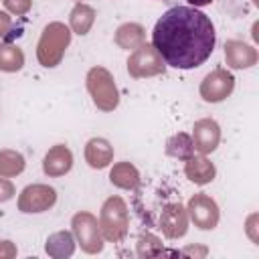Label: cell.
Instances as JSON below:
<instances>
[{
  "instance_id": "6da1fadb",
  "label": "cell",
  "mask_w": 259,
  "mask_h": 259,
  "mask_svg": "<svg viewBox=\"0 0 259 259\" xmlns=\"http://www.w3.org/2000/svg\"><path fill=\"white\" fill-rule=\"evenodd\" d=\"M214 42L217 32L210 18L194 6L166 10L152 30V47L160 59L184 71L200 67L210 57Z\"/></svg>"
},
{
  "instance_id": "7a4b0ae2",
  "label": "cell",
  "mask_w": 259,
  "mask_h": 259,
  "mask_svg": "<svg viewBox=\"0 0 259 259\" xmlns=\"http://www.w3.org/2000/svg\"><path fill=\"white\" fill-rule=\"evenodd\" d=\"M69 40H71L69 28L65 24H61V22H51L42 30V36H40L38 49H36V57H38L40 65L55 67L61 61V57H63Z\"/></svg>"
},
{
  "instance_id": "3957f363",
  "label": "cell",
  "mask_w": 259,
  "mask_h": 259,
  "mask_svg": "<svg viewBox=\"0 0 259 259\" xmlns=\"http://www.w3.org/2000/svg\"><path fill=\"white\" fill-rule=\"evenodd\" d=\"M87 89L99 109L111 111L117 105V89L113 85L111 75L103 67H93L87 73Z\"/></svg>"
},
{
  "instance_id": "277c9868",
  "label": "cell",
  "mask_w": 259,
  "mask_h": 259,
  "mask_svg": "<svg viewBox=\"0 0 259 259\" xmlns=\"http://www.w3.org/2000/svg\"><path fill=\"white\" fill-rule=\"evenodd\" d=\"M127 71L134 77H144V75H158L164 71L162 59L156 53L152 45H142L127 61Z\"/></svg>"
},
{
  "instance_id": "5b68a950",
  "label": "cell",
  "mask_w": 259,
  "mask_h": 259,
  "mask_svg": "<svg viewBox=\"0 0 259 259\" xmlns=\"http://www.w3.org/2000/svg\"><path fill=\"white\" fill-rule=\"evenodd\" d=\"M55 190L51 186H42V184H34V186H26L20 194L18 206L22 212H42L49 206L55 204Z\"/></svg>"
},
{
  "instance_id": "8992f818",
  "label": "cell",
  "mask_w": 259,
  "mask_h": 259,
  "mask_svg": "<svg viewBox=\"0 0 259 259\" xmlns=\"http://www.w3.org/2000/svg\"><path fill=\"white\" fill-rule=\"evenodd\" d=\"M233 85H235L233 75L223 69H217L204 77L200 85V95L204 101H221L233 91Z\"/></svg>"
},
{
  "instance_id": "52a82bcc",
  "label": "cell",
  "mask_w": 259,
  "mask_h": 259,
  "mask_svg": "<svg viewBox=\"0 0 259 259\" xmlns=\"http://www.w3.org/2000/svg\"><path fill=\"white\" fill-rule=\"evenodd\" d=\"M188 210H190L192 221H194L200 229H212V227L217 225V219H219L217 204H214L208 196L196 194V196L188 202Z\"/></svg>"
},
{
  "instance_id": "ba28073f",
  "label": "cell",
  "mask_w": 259,
  "mask_h": 259,
  "mask_svg": "<svg viewBox=\"0 0 259 259\" xmlns=\"http://www.w3.org/2000/svg\"><path fill=\"white\" fill-rule=\"evenodd\" d=\"M73 229H75L79 241L83 243V247L87 251H99L101 249L99 235H97V225H95V219L91 214H77L73 219Z\"/></svg>"
},
{
  "instance_id": "9c48e42d",
  "label": "cell",
  "mask_w": 259,
  "mask_h": 259,
  "mask_svg": "<svg viewBox=\"0 0 259 259\" xmlns=\"http://www.w3.org/2000/svg\"><path fill=\"white\" fill-rule=\"evenodd\" d=\"M194 148L202 154L212 152L219 144V125L212 119H200L194 123Z\"/></svg>"
},
{
  "instance_id": "30bf717a",
  "label": "cell",
  "mask_w": 259,
  "mask_h": 259,
  "mask_svg": "<svg viewBox=\"0 0 259 259\" xmlns=\"http://www.w3.org/2000/svg\"><path fill=\"white\" fill-rule=\"evenodd\" d=\"M71 162H73L71 152H69L65 146H57V148H53V150L45 156L42 168H45V172L51 174V176H61V174L69 172Z\"/></svg>"
},
{
  "instance_id": "8fae6325",
  "label": "cell",
  "mask_w": 259,
  "mask_h": 259,
  "mask_svg": "<svg viewBox=\"0 0 259 259\" xmlns=\"http://www.w3.org/2000/svg\"><path fill=\"white\" fill-rule=\"evenodd\" d=\"M117 221L127 223V219H125V204H123V200H121V198H117V196H115V198H109V200L103 204L101 225H103V229H105V235L109 233L111 225H117ZM117 229H119V233H121V235L125 233V227L117 225Z\"/></svg>"
},
{
  "instance_id": "7c38bea8",
  "label": "cell",
  "mask_w": 259,
  "mask_h": 259,
  "mask_svg": "<svg viewBox=\"0 0 259 259\" xmlns=\"http://www.w3.org/2000/svg\"><path fill=\"white\" fill-rule=\"evenodd\" d=\"M225 57L229 61L231 67L235 69H243V67H251L255 63V53L251 47L243 45V42H237V40H231L225 45Z\"/></svg>"
},
{
  "instance_id": "4fadbf2b",
  "label": "cell",
  "mask_w": 259,
  "mask_h": 259,
  "mask_svg": "<svg viewBox=\"0 0 259 259\" xmlns=\"http://www.w3.org/2000/svg\"><path fill=\"white\" fill-rule=\"evenodd\" d=\"M162 229L168 237H180L186 231V217L180 204H170L162 217Z\"/></svg>"
},
{
  "instance_id": "5bb4252c",
  "label": "cell",
  "mask_w": 259,
  "mask_h": 259,
  "mask_svg": "<svg viewBox=\"0 0 259 259\" xmlns=\"http://www.w3.org/2000/svg\"><path fill=\"white\" fill-rule=\"evenodd\" d=\"M186 176H188L192 182H196V184H206V182L212 180L214 168H212V164H210L206 158H196V156H192V158H188V162H186Z\"/></svg>"
},
{
  "instance_id": "9a60e30c",
  "label": "cell",
  "mask_w": 259,
  "mask_h": 259,
  "mask_svg": "<svg viewBox=\"0 0 259 259\" xmlns=\"http://www.w3.org/2000/svg\"><path fill=\"white\" fill-rule=\"evenodd\" d=\"M85 156H87V162H89L93 168H103V166L109 164L113 152H111V148H109V144H107L105 140L95 138V140H91V142L87 144Z\"/></svg>"
},
{
  "instance_id": "2e32d148",
  "label": "cell",
  "mask_w": 259,
  "mask_h": 259,
  "mask_svg": "<svg viewBox=\"0 0 259 259\" xmlns=\"http://www.w3.org/2000/svg\"><path fill=\"white\" fill-rule=\"evenodd\" d=\"M166 154L168 156H174V158H180V160H188L194 156V144L190 140L188 134H176L168 140L166 144Z\"/></svg>"
},
{
  "instance_id": "e0dca14e",
  "label": "cell",
  "mask_w": 259,
  "mask_h": 259,
  "mask_svg": "<svg viewBox=\"0 0 259 259\" xmlns=\"http://www.w3.org/2000/svg\"><path fill=\"white\" fill-rule=\"evenodd\" d=\"M93 16H95V12L89 6L77 4L73 8V12H71V26H73V30L79 32V34H85L89 30L91 22H93Z\"/></svg>"
},
{
  "instance_id": "ac0fdd59",
  "label": "cell",
  "mask_w": 259,
  "mask_h": 259,
  "mask_svg": "<svg viewBox=\"0 0 259 259\" xmlns=\"http://www.w3.org/2000/svg\"><path fill=\"white\" fill-rule=\"evenodd\" d=\"M111 182L113 184H117V186H121V188H134L136 184H138V172H136V168L134 166H130V164H119V166H115L113 170H111Z\"/></svg>"
},
{
  "instance_id": "d6986e66",
  "label": "cell",
  "mask_w": 259,
  "mask_h": 259,
  "mask_svg": "<svg viewBox=\"0 0 259 259\" xmlns=\"http://www.w3.org/2000/svg\"><path fill=\"white\" fill-rule=\"evenodd\" d=\"M24 63V57L20 49L0 45V69L2 71H18Z\"/></svg>"
},
{
  "instance_id": "ffe728a7",
  "label": "cell",
  "mask_w": 259,
  "mask_h": 259,
  "mask_svg": "<svg viewBox=\"0 0 259 259\" xmlns=\"http://www.w3.org/2000/svg\"><path fill=\"white\" fill-rule=\"evenodd\" d=\"M22 168H24V160L20 154L10 152V150L0 152V172L2 174L12 176V174H18Z\"/></svg>"
},
{
  "instance_id": "44dd1931",
  "label": "cell",
  "mask_w": 259,
  "mask_h": 259,
  "mask_svg": "<svg viewBox=\"0 0 259 259\" xmlns=\"http://www.w3.org/2000/svg\"><path fill=\"white\" fill-rule=\"evenodd\" d=\"M130 28H132V24H123V26L117 30V34H115L117 45L123 47V49H134V47H138V45L144 40V30H142V26H136L134 34H130Z\"/></svg>"
},
{
  "instance_id": "7402d4cb",
  "label": "cell",
  "mask_w": 259,
  "mask_h": 259,
  "mask_svg": "<svg viewBox=\"0 0 259 259\" xmlns=\"http://www.w3.org/2000/svg\"><path fill=\"white\" fill-rule=\"evenodd\" d=\"M4 4H6L8 10H12V12H16V14H22V12L28 10L30 0H4Z\"/></svg>"
},
{
  "instance_id": "603a6c76",
  "label": "cell",
  "mask_w": 259,
  "mask_h": 259,
  "mask_svg": "<svg viewBox=\"0 0 259 259\" xmlns=\"http://www.w3.org/2000/svg\"><path fill=\"white\" fill-rule=\"evenodd\" d=\"M12 184L8 182V180H2L0 178V200H8L10 196H12Z\"/></svg>"
},
{
  "instance_id": "cb8c5ba5",
  "label": "cell",
  "mask_w": 259,
  "mask_h": 259,
  "mask_svg": "<svg viewBox=\"0 0 259 259\" xmlns=\"http://www.w3.org/2000/svg\"><path fill=\"white\" fill-rule=\"evenodd\" d=\"M4 28H8V18L6 14H0V34H4Z\"/></svg>"
},
{
  "instance_id": "d4e9b609",
  "label": "cell",
  "mask_w": 259,
  "mask_h": 259,
  "mask_svg": "<svg viewBox=\"0 0 259 259\" xmlns=\"http://www.w3.org/2000/svg\"><path fill=\"white\" fill-rule=\"evenodd\" d=\"M212 0H188V4H192L194 8H198V6H206V4H210Z\"/></svg>"
}]
</instances>
